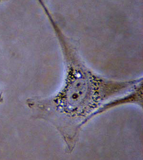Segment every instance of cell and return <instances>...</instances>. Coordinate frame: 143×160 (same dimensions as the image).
<instances>
[{
	"instance_id": "cell-1",
	"label": "cell",
	"mask_w": 143,
	"mask_h": 160,
	"mask_svg": "<svg viewBox=\"0 0 143 160\" xmlns=\"http://www.w3.org/2000/svg\"><path fill=\"white\" fill-rule=\"evenodd\" d=\"M49 20L61 48L65 77L56 93L46 98L27 101L35 118L52 125L61 135L66 151L73 152L82 130L95 112L109 100L134 89L143 78L116 80L104 77L91 69L65 35L53 17Z\"/></svg>"
}]
</instances>
